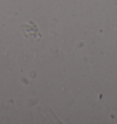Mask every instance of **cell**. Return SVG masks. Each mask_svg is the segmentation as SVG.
Wrapping results in <instances>:
<instances>
[{"label": "cell", "mask_w": 117, "mask_h": 124, "mask_svg": "<svg viewBox=\"0 0 117 124\" xmlns=\"http://www.w3.org/2000/svg\"><path fill=\"white\" fill-rule=\"evenodd\" d=\"M22 32L24 37L30 41H39L41 39V34L38 26L33 21H29L28 24L22 25Z\"/></svg>", "instance_id": "cell-1"}]
</instances>
